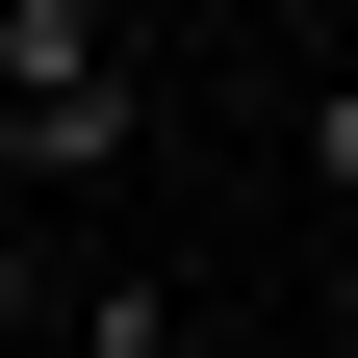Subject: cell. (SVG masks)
<instances>
[{
	"mask_svg": "<svg viewBox=\"0 0 358 358\" xmlns=\"http://www.w3.org/2000/svg\"><path fill=\"white\" fill-rule=\"evenodd\" d=\"M307 179H333V205H358V77H307Z\"/></svg>",
	"mask_w": 358,
	"mask_h": 358,
	"instance_id": "cell-4",
	"label": "cell"
},
{
	"mask_svg": "<svg viewBox=\"0 0 358 358\" xmlns=\"http://www.w3.org/2000/svg\"><path fill=\"white\" fill-rule=\"evenodd\" d=\"M52 307H77V282H52V256H26V205H0V358L52 333Z\"/></svg>",
	"mask_w": 358,
	"mask_h": 358,
	"instance_id": "cell-3",
	"label": "cell"
},
{
	"mask_svg": "<svg viewBox=\"0 0 358 358\" xmlns=\"http://www.w3.org/2000/svg\"><path fill=\"white\" fill-rule=\"evenodd\" d=\"M333 358H358V333H333Z\"/></svg>",
	"mask_w": 358,
	"mask_h": 358,
	"instance_id": "cell-5",
	"label": "cell"
},
{
	"mask_svg": "<svg viewBox=\"0 0 358 358\" xmlns=\"http://www.w3.org/2000/svg\"><path fill=\"white\" fill-rule=\"evenodd\" d=\"M52 333H77V358H179V282H154V256H103V282H77Z\"/></svg>",
	"mask_w": 358,
	"mask_h": 358,
	"instance_id": "cell-2",
	"label": "cell"
},
{
	"mask_svg": "<svg viewBox=\"0 0 358 358\" xmlns=\"http://www.w3.org/2000/svg\"><path fill=\"white\" fill-rule=\"evenodd\" d=\"M154 154V52L128 0H0V205H77V179Z\"/></svg>",
	"mask_w": 358,
	"mask_h": 358,
	"instance_id": "cell-1",
	"label": "cell"
}]
</instances>
